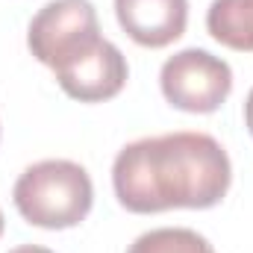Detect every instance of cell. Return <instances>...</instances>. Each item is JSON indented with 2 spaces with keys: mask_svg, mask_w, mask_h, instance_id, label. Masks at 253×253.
Returning <instances> with one entry per match:
<instances>
[{
  "mask_svg": "<svg viewBox=\"0 0 253 253\" xmlns=\"http://www.w3.org/2000/svg\"><path fill=\"white\" fill-rule=\"evenodd\" d=\"M233 183L227 150L209 132H165L129 141L112 162L118 203L135 215L212 209Z\"/></svg>",
  "mask_w": 253,
  "mask_h": 253,
  "instance_id": "6da1fadb",
  "label": "cell"
},
{
  "mask_svg": "<svg viewBox=\"0 0 253 253\" xmlns=\"http://www.w3.org/2000/svg\"><path fill=\"white\" fill-rule=\"evenodd\" d=\"M27 47L47 65L65 94L80 103H103L129 80L124 53L100 36L91 0H50L27 30Z\"/></svg>",
  "mask_w": 253,
  "mask_h": 253,
  "instance_id": "7a4b0ae2",
  "label": "cell"
},
{
  "mask_svg": "<svg viewBox=\"0 0 253 253\" xmlns=\"http://www.w3.org/2000/svg\"><path fill=\"white\" fill-rule=\"evenodd\" d=\"M12 200L18 215L42 230L80 227L94 203L88 171L71 159H42L15 180Z\"/></svg>",
  "mask_w": 253,
  "mask_h": 253,
  "instance_id": "3957f363",
  "label": "cell"
},
{
  "mask_svg": "<svg viewBox=\"0 0 253 253\" xmlns=\"http://www.w3.org/2000/svg\"><path fill=\"white\" fill-rule=\"evenodd\" d=\"M159 88L174 109L189 115H212L233 91V68L209 50L186 47L162 62Z\"/></svg>",
  "mask_w": 253,
  "mask_h": 253,
  "instance_id": "277c9868",
  "label": "cell"
},
{
  "mask_svg": "<svg viewBox=\"0 0 253 253\" xmlns=\"http://www.w3.org/2000/svg\"><path fill=\"white\" fill-rule=\"evenodd\" d=\"M115 18L135 44L159 50L183 39L189 0H115Z\"/></svg>",
  "mask_w": 253,
  "mask_h": 253,
  "instance_id": "5b68a950",
  "label": "cell"
},
{
  "mask_svg": "<svg viewBox=\"0 0 253 253\" xmlns=\"http://www.w3.org/2000/svg\"><path fill=\"white\" fill-rule=\"evenodd\" d=\"M206 30L218 44L239 53H253V0H212Z\"/></svg>",
  "mask_w": 253,
  "mask_h": 253,
  "instance_id": "8992f818",
  "label": "cell"
},
{
  "mask_svg": "<svg viewBox=\"0 0 253 253\" xmlns=\"http://www.w3.org/2000/svg\"><path fill=\"white\" fill-rule=\"evenodd\" d=\"M126 253H215L212 245L189 227H159L141 233Z\"/></svg>",
  "mask_w": 253,
  "mask_h": 253,
  "instance_id": "52a82bcc",
  "label": "cell"
},
{
  "mask_svg": "<svg viewBox=\"0 0 253 253\" xmlns=\"http://www.w3.org/2000/svg\"><path fill=\"white\" fill-rule=\"evenodd\" d=\"M245 126L253 135V88L248 91V100H245Z\"/></svg>",
  "mask_w": 253,
  "mask_h": 253,
  "instance_id": "ba28073f",
  "label": "cell"
},
{
  "mask_svg": "<svg viewBox=\"0 0 253 253\" xmlns=\"http://www.w3.org/2000/svg\"><path fill=\"white\" fill-rule=\"evenodd\" d=\"M9 253H53V251H47L42 245H21V248H12Z\"/></svg>",
  "mask_w": 253,
  "mask_h": 253,
  "instance_id": "9c48e42d",
  "label": "cell"
},
{
  "mask_svg": "<svg viewBox=\"0 0 253 253\" xmlns=\"http://www.w3.org/2000/svg\"><path fill=\"white\" fill-rule=\"evenodd\" d=\"M3 227H6V221H3V212H0V236H3Z\"/></svg>",
  "mask_w": 253,
  "mask_h": 253,
  "instance_id": "30bf717a",
  "label": "cell"
}]
</instances>
